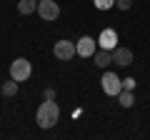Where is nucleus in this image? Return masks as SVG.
Masks as SVG:
<instances>
[{
  "label": "nucleus",
  "instance_id": "nucleus-4",
  "mask_svg": "<svg viewBox=\"0 0 150 140\" xmlns=\"http://www.w3.org/2000/svg\"><path fill=\"white\" fill-rule=\"evenodd\" d=\"M38 15L43 20H58L60 18V5L53 3V0H40L38 3Z\"/></svg>",
  "mask_w": 150,
  "mask_h": 140
},
{
  "label": "nucleus",
  "instance_id": "nucleus-6",
  "mask_svg": "<svg viewBox=\"0 0 150 140\" xmlns=\"http://www.w3.org/2000/svg\"><path fill=\"white\" fill-rule=\"evenodd\" d=\"M75 50H78V55H80V58H93V55H95V50H98V40L83 35V38L75 43Z\"/></svg>",
  "mask_w": 150,
  "mask_h": 140
},
{
  "label": "nucleus",
  "instance_id": "nucleus-10",
  "mask_svg": "<svg viewBox=\"0 0 150 140\" xmlns=\"http://www.w3.org/2000/svg\"><path fill=\"white\" fill-rule=\"evenodd\" d=\"M118 103H120V105H123V108H133V105H135L133 90H125V88H123V90L118 93Z\"/></svg>",
  "mask_w": 150,
  "mask_h": 140
},
{
  "label": "nucleus",
  "instance_id": "nucleus-1",
  "mask_svg": "<svg viewBox=\"0 0 150 140\" xmlns=\"http://www.w3.org/2000/svg\"><path fill=\"white\" fill-rule=\"evenodd\" d=\"M58 120H60V108L58 105H55L53 100L40 103V108H38V113H35V123L40 125L43 130H50Z\"/></svg>",
  "mask_w": 150,
  "mask_h": 140
},
{
  "label": "nucleus",
  "instance_id": "nucleus-11",
  "mask_svg": "<svg viewBox=\"0 0 150 140\" xmlns=\"http://www.w3.org/2000/svg\"><path fill=\"white\" fill-rule=\"evenodd\" d=\"M18 10H20L23 15L38 13V0H20V3H18Z\"/></svg>",
  "mask_w": 150,
  "mask_h": 140
},
{
  "label": "nucleus",
  "instance_id": "nucleus-5",
  "mask_svg": "<svg viewBox=\"0 0 150 140\" xmlns=\"http://www.w3.org/2000/svg\"><path fill=\"white\" fill-rule=\"evenodd\" d=\"M53 53H55L58 60H65V63H68L73 55H78V50H75V43H70V40H58L55 48H53Z\"/></svg>",
  "mask_w": 150,
  "mask_h": 140
},
{
  "label": "nucleus",
  "instance_id": "nucleus-14",
  "mask_svg": "<svg viewBox=\"0 0 150 140\" xmlns=\"http://www.w3.org/2000/svg\"><path fill=\"white\" fill-rule=\"evenodd\" d=\"M115 5H118L120 10H128V8L133 5V0H115Z\"/></svg>",
  "mask_w": 150,
  "mask_h": 140
},
{
  "label": "nucleus",
  "instance_id": "nucleus-2",
  "mask_svg": "<svg viewBox=\"0 0 150 140\" xmlns=\"http://www.w3.org/2000/svg\"><path fill=\"white\" fill-rule=\"evenodd\" d=\"M30 75H33V65H30V60H25V58H15V60L10 63V78H13V80L23 83V80H28Z\"/></svg>",
  "mask_w": 150,
  "mask_h": 140
},
{
  "label": "nucleus",
  "instance_id": "nucleus-9",
  "mask_svg": "<svg viewBox=\"0 0 150 140\" xmlns=\"http://www.w3.org/2000/svg\"><path fill=\"white\" fill-rule=\"evenodd\" d=\"M95 65L98 68H105V65H110L112 63V50H105V48H100V50H95Z\"/></svg>",
  "mask_w": 150,
  "mask_h": 140
},
{
  "label": "nucleus",
  "instance_id": "nucleus-15",
  "mask_svg": "<svg viewBox=\"0 0 150 140\" xmlns=\"http://www.w3.org/2000/svg\"><path fill=\"white\" fill-rule=\"evenodd\" d=\"M123 88H125V90H133V88H135V80H133V78H125V80H123Z\"/></svg>",
  "mask_w": 150,
  "mask_h": 140
},
{
  "label": "nucleus",
  "instance_id": "nucleus-12",
  "mask_svg": "<svg viewBox=\"0 0 150 140\" xmlns=\"http://www.w3.org/2000/svg\"><path fill=\"white\" fill-rule=\"evenodd\" d=\"M0 90H3V95H8V98L15 95V93H18V80H13V78H10L8 83H3V88H0Z\"/></svg>",
  "mask_w": 150,
  "mask_h": 140
},
{
  "label": "nucleus",
  "instance_id": "nucleus-16",
  "mask_svg": "<svg viewBox=\"0 0 150 140\" xmlns=\"http://www.w3.org/2000/svg\"><path fill=\"white\" fill-rule=\"evenodd\" d=\"M53 98H55V90H53V88H48V90H45V100H53Z\"/></svg>",
  "mask_w": 150,
  "mask_h": 140
},
{
  "label": "nucleus",
  "instance_id": "nucleus-17",
  "mask_svg": "<svg viewBox=\"0 0 150 140\" xmlns=\"http://www.w3.org/2000/svg\"><path fill=\"white\" fill-rule=\"evenodd\" d=\"M38 3H40V0H38Z\"/></svg>",
  "mask_w": 150,
  "mask_h": 140
},
{
  "label": "nucleus",
  "instance_id": "nucleus-8",
  "mask_svg": "<svg viewBox=\"0 0 150 140\" xmlns=\"http://www.w3.org/2000/svg\"><path fill=\"white\" fill-rule=\"evenodd\" d=\"M112 63L115 65H130L133 63V53L128 48H115L112 50Z\"/></svg>",
  "mask_w": 150,
  "mask_h": 140
},
{
  "label": "nucleus",
  "instance_id": "nucleus-13",
  "mask_svg": "<svg viewBox=\"0 0 150 140\" xmlns=\"http://www.w3.org/2000/svg\"><path fill=\"white\" fill-rule=\"evenodd\" d=\"M115 5V0H95V8L98 10H110Z\"/></svg>",
  "mask_w": 150,
  "mask_h": 140
},
{
  "label": "nucleus",
  "instance_id": "nucleus-7",
  "mask_svg": "<svg viewBox=\"0 0 150 140\" xmlns=\"http://www.w3.org/2000/svg\"><path fill=\"white\" fill-rule=\"evenodd\" d=\"M98 45L105 50H115L118 48V33L112 30V28H105V30L100 33V38H98Z\"/></svg>",
  "mask_w": 150,
  "mask_h": 140
},
{
  "label": "nucleus",
  "instance_id": "nucleus-3",
  "mask_svg": "<svg viewBox=\"0 0 150 140\" xmlns=\"http://www.w3.org/2000/svg\"><path fill=\"white\" fill-rule=\"evenodd\" d=\"M100 85H103V93H105V95H118V93L123 90V80H120L115 73H105V75L100 78Z\"/></svg>",
  "mask_w": 150,
  "mask_h": 140
}]
</instances>
